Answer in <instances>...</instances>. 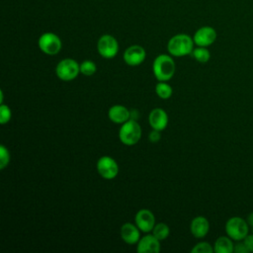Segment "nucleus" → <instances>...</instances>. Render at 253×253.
Returning a JSON list of instances; mask_svg holds the SVG:
<instances>
[{"mask_svg": "<svg viewBox=\"0 0 253 253\" xmlns=\"http://www.w3.org/2000/svg\"><path fill=\"white\" fill-rule=\"evenodd\" d=\"M194 40L186 34H178L172 37L168 43L167 49L173 56L180 57L192 53L194 49Z\"/></svg>", "mask_w": 253, "mask_h": 253, "instance_id": "1", "label": "nucleus"}, {"mask_svg": "<svg viewBox=\"0 0 253 253\" xmlns=\"http://www.w3.org/2000/svg\"><path fill=\"white\" fill-rule=\"evenodd\" d=\"M152 70L158 81H168L175 73V62L170 55L159 54L153 61Z\"/></svg>", "mask_w": 253, "mask_h": 253, "instance_id": "2", "label": "nucleus"}, {"mask_svg": "<svg viewBox=\"0 0 253 253\" xmlns=\"http://www.w3.org/2000/svg\"><path fill=\"white\" fill-rule=\"evenodd\" d=\"M141 137V127L136 120L129 119L124 123L119 130V138L125 145H134Z\"/></svg>", "mask_w": 253, "mask_h": 253, "instance_id": "3", "label": "nucleus"}, {"mask_svg": "<svg viewBox=\"0 0 253 253\" xmlns=\"http://www.w3.org/2000/svg\"><path fill=\"white\" fill-rule=\"evenodd\" d=\"M225 232L234 241H242L249 233V224L240 216H232L225 223Z\"/></svg>", "mask_w": 253, "mask_h": 253, "instance_id": "4", "label": "nucleus"}, {"mask_svg": "<svg viewBox=\"0 0 253 253\" xmlns=\"http://www.w3.org/2000/svg\"><path fill=\"white\" fill-rule=\"evenodd\" d=\"M80 72V65L72 58L60 60L55 68V73L60 80L71 81L77 77Z\"/></svg>", "mask_w": 253, "mask_h": 253, "instance_id": "5", "label": "nucleus"}, {"mask_svg": "<svg viewBox=\"0 0 253 253\" xmlns=\"http://www.w3.org/2000/svg\"><path fill=\"white\" fill-rule=\"evenodd\" d=\"M38 44L40 49L47 55L57 54L62 46L59 37L50 32L42 34L38 41Z\"/></svg>", "mask_w": 253, "mask_h": 253, "instance_id": "6", "label": "nucleus"}, {"mask_svg": "<svg viewBox=\"0 0 253 253\" xmlns=\"http://www.w3.org/2000/svg\"><path fill=\"white\" fill-rule=\"evenodd\" d=\"M99 54L104 58H113L119 51V42L115 37L111 35H103L97 42Z\"/></svg>", "mask_w": 253, "mask_h": 253, "instance_id": "7", "label": "nucleus"}, {"mask_svg": "<svg viewBox=\"0 0 253 253\" xmlns=\"http://www.w3.org/2000/svg\"><path fill=\"white\" fill-rule=\"evenodd\" d=\"M97 170L101 177L111 180L117 177L119 173V165L111 156H102L97 162Z\"/></svg>", "mask_w": 253, "mask_h": 253, "instance_id": "8", "label": "nucleus"}, {"mask_svg": "<svg viewBox=\"0 0 253 253\" xmlns=\"http://www.w3.org/2000/svg\"><path fill=\"white\" fill-rule=\"evenodd\" d=\"M216 37V32L212 27L204 26L196 31L193 40L198 46L207 47L215 42Z\"/></svg>", "mask_w": 253, "mask_h": 253, "instance_id": "9", "label": "nucleus"}, {"mask_svg": "<svg viewBox=\"0 0 253 253\" xmlns=\"http://www.w3.org/2000/svg\"><path fill=\"white\" fill-rule=\"evenodd\" d=\"M146 56L145 49L138 44H133L128 46L123 55L124 61L130 66H137L141 64Z\"/></svg>", "mask_w": 253, "mask_h": 253, "instance_id": "10", "label": "nucleus"}, {"mask_svg": "<svg viewBox=\"0 0 253 253\" xmlns=\"http://www.w3.org/2000/svg\"><path fill=\"white\" fill-rule=\"evenodd\" d=\"M135 225L139 228L142 232H150L152 231L155 225V217L149 210H139L134 217Z\"/></svg>", "mask_w": 253, "mask_h": 253, "instance_id": "11", "label": "nucleus"}, {"mask_svg": "<svg viewBox=\"0 0 253 253\" xmlns=\"http://www.w3.org/2000/svg\"><path fill=\"white\" fill-rule=\"evenodd\" d=\"M148 123L152 129L161 131L165 129L168 125V116L163 109L155 108L149 113Z\"/></svg>", "mask_w": 253, "mask_h": 253, "instance_id": "12", "label": "nucleus"}, {"mask_svg": "<svg viewBox=\"0 0 253 253\" xmlns=\"http://www.w3.org/2000/svg\"><path fill=\"white\" fill-rule=\"evenodd\" d=\"M160 240H158L153 234L145 235L137 242L138 253H157L160 251Z\"/></svg>", "mask_w": 253, "mask_h": 253, "instance_id": "13", "label": "nucleus"}, {"mask_svg": "<svg viewBox=\"0 0 253 253\" xmlns=\"http://www.w3.org/2000/svg\"><path fill=\"white\" fill-rule=\"evenodd\" d=\"M190 230L196 238H203L210 230V222L205 216H196L191 221Z\"/></svg>", "mask_w": 253, "mask_h": 253, "instance_id": "14", "label": "nucleus"}, {"mask_svg": "<svg viewBox=\"0 0 253 253\" xmlns=\"http://www.w3.org/2000/svg\"><path fill=\"white\" fill-rule=\"evenodd\" d=\"M121 237L126 243H128V244L137 243L140 239L139 228L130 222L124 223L121 227Z\"/></svg>", "mask_w": 253, "mask_h": 253, "instance_id": "15", "label": "nucleus"}, {"mask_svg": "<svg viewBox=\"0 0 253 253\" xmlns=\"http://www.w3.org/2000/svg\"><path fill=\"white\" fill-rule=\"evenodd\" d=\"M110 121L115 124H124L130 119V111L122 105H115L108 111Z\"/></svg>", "mask_w": 253, "mask_h": 253, "instance_id": "16", "label": "nucleus"}, {"mask_svg": "<svg viewBox=\"0 0 253 253\" xmlns=\"http://www.w3.org/2000/svg\"><path fill=\"white\" fill-rule=\"evenodd\" d=\"M233 240L229 236H219L214 244L213 251L215 253H232L234 251Z\"/></svg>", "mask_w": 253, "mask_h": 253, "instance_id": "17", "label": "nucleus"}, {"mask_svg": "<svg viewBox=\"0 0 253 253\" xmlns=\"http://www.w3.org/2000/svg\"><path fill=\"white\" fill-rule=\"evenodd\" d=\"M192 56L201 63H206L211 58V52L210 50L205 46H199L197 48H194L192 51Z\"/></svg>", "mask_w": 253, "mask_h": 253, "instance_id": "18", "label": "nucleus"}, {"mask_svg": "<svg viewBox=\"0 0 253 253\" xmlns=\"http://www.w3.org/2000/svg\"><path fill=\"white\" fill-rule=\"evenodd\" d=\"M172 87L166 83V81H159L155 86V93L161 99H168L172 95Z\"/></svg>", "mask_w": 253, "mask_h": 253, "instance_id": "19", "label": "nucleus"}, {"mask_svg": "<svg viewBox=\"0 0 253 253\" xmlns=\"http://www.w3.org/2000/svg\"><path fill=\"white\" fill-rule=\"evenodd\" d=\"M169 233H170L169 226L163 222H159V223L155 224L152 229V234L160 241L166 239L168 237Z\"/></svg>", "mask_w": 253, "mask_h": 253, "instance_id": "20", "label": "nucleus"}, {"mask_svg": "<svg viewBox=\"0 0 253 253\" xmlns=\"http://www.w3.org/2000/svg\"><path fill=\"white\" fill-rule=\"evenodd\" d=\"M96 64L92 60H84L80 63V72L83 75L91 76L96 72Z\"/></svg>", "mask_w": 253, "mask_h": 253, "instance_id": "21", "label": "nucleus"}, {"mask_svg": "<svg viewBox=\"0 0 253 253\" xmlns=\"http://www.w3.org/2000/svg\"><path fill=\"white\" fill-rule=\"evenodd\" d=\"M191 252L192 253H212L214 251H213V247L209 242L203 241V242L196 244L192 248Z\"/></svg>", "mask_w": 253, "mask_h": 253, "instance_id": "22", "label": "nucleus"}, {"mask_svg": "<svg viewBox=\"0 0 253 253\" xmlns=\"http://www.w3.org/2000/svg\"><path fill=\"white\" fill-rule=\"evenodd\" d=\"M11 117H12V113L10 108L7 105L2 104L0 106V124L4 125L8 123L11 120Z\"/></svg>", "mask_w": 253, "mask_h": 253, "instance_id": "23", "label": "nucleus"}, {"mask_svg": "<svg viewBox=\"0 0 253 253\" xmlns=\"http://www.w3.org/2000/svg\"><path fill=\"white\" fill-rule=\"evenodd\" d=\"M10 161V153L9 150L4 146H0V169H4Z\"/></svg>", "mask_w": 253, "mask_h": 253, "instance_id": "24", "label": "nucleus"}, {"mask_svg": "<svg viewBox=\"0 0 253 253\" xmlns=\"http://www.w3.org/2000/svg\"><path fill=\"white\" fill-rule=\"evenodd\" d=\"M242 241L246 245V247L249 250V252H253V233H251V234L248 233L247 236Z\"/></svg>", "mask_w": 253, "mask_h": 253, "instance_id": "25", "label": "nucleus"}, {"mask_svg": "<svg viewBox=\"0 0 253 253\" xmlns=\"http://www.w3.org/2000/svg\"><path fill=\"white\" fill-rule=\"evenodd\" d=\"M236 253H248L249 250L247 249L246 245L244 244V242H238L237 244H234V251Z\"/></svg>", "mask_w": 253, "mask_h": 253, "instance_id": "26", "label": "nucleus"}, {"mask_svg": "<svg viewBox=\"0 0 253 253\" xmlns=\"http://www.w3.org/2000/svg\"><path fill=\"white\" fill-rule=\"evenodd\" d=\"M160 137H161L160 136V131L156 130V129H153L151 132H149V135H148V139L153 143L157 142L160 139Z\"/></svg>", "mask_w": 253, "mask_h": 253, "instance_id": "27", "label": "nucleus"}, {"mask_svg": "<svg viewBox=\"0 0 253 253\" xmlns=\"http://www.w3.org/2000/svg\"><path fill=\"white\" fill-rule=\"evenodd\" d=\"M247 222L249 224L250 227H253V211L251 213H249V215L247 216Z\"/></svg>", "mask_w": 253, "mask_h": 253, "instance_id": "28", "label": "nucleus"}, {"mask_svg": "<svg viewBox=\"0 0 253 253\" xmlns=\"http://www.w3.org/2000/svg\"><path fill=\"white\" fill-rule=\"evenodd\" d=\"M251 230H252V233H253V227H251Z\"/></svg>", "mask_w": 253, "mask_h": 253, "instance_id": "29", "label": "nucleus"}]
</instances>
